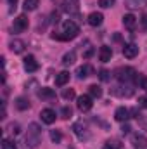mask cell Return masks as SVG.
Segmentation results:
<instances>
[{
	"mask_svg": "<svg viewBox=\"0 0 147 149\" xmlns=\"http://www.w3.org/2000/svg\"><path fill=\"white\" fill-rule=\"evenodd\" d=\"M78 33H80L78 24H76L74 21H71V19H68V21L62 23V35L52 33L50 37L54 38V40H73V38L78 37Z\"/></svg>",
	"mask_w": 147,
	"mask_h": 149,
	"instance_id": "cell-1",
	"label": "cell"
},
{
	"mask_svg": "<svg viewBox=\"0 0 147 149\" xmlns=\"http://www.w3.org/2000/svg\"><path fill=\"white\" fill-rule=\"evenodd\" d=\"M116 78L121 83H126V85H130V83H133V81L139 80L137 78V71L133 68H118L116 70Z\"/></svg>",
	"mask_w": 147,
	"mask_h": 149,
	"instance_id": "cell-2",
	"label": "cell"
},
{
	"mask_svg": "<svg viewBox=\"0 0 147 149\" xmlns=\"http://www.w3.org/2000/svg\"><path fill=\"white\" fill-rule=\"evenodd\" d=\"M38 144H40V127L37 123H31L30 130H28V135H26V146L31 149H37Z\"/></svg>",
	"mask_w": 147,
	"mask_h": 149,
	"instance_id": "cell-3",
	"label": "cell"
},
{
	"mask_svg": "<svg viewBox=\"0 0 147 149\" xmlns=\"http://www.w3.org/2000/svg\"><path fill=\"white\" fill-rule=\"evenodd\" d=\"M24 30H28V17H26V16H17V17L14 19L12 31H14V33H23Z\"/></svg>",
	"mask_w": 147,
	"mask_h": 149,
	"instance_id": "cell-4",
	"label": "cell"
},
{
	"mask_svg": "<svg viewBox=\"0 0 147 149\" xmlns=\"http://www.w3.org/2000/svg\"><path fill=\"white\" fill-rule=\"evenodd\" d=\"M76 106H78V109L81 113H87L92 109V106H94V102H92V97L90 95H80L78 97V102H76Z\"/></svg>",
	"mask_w": 147,
	"mask_h": 149,
	"instance_id": "cell-5",
	"label": "cell"
},
{
	"mask_svg": "<svg viewBox=\"0 0 147 149\" xmlns=\"http://www.w3.org/2000/svg\"><path fill=\"white\" fill-rule=\"evenodd\" d=\"M73 132L78 135V139H81V141H83V139H88V135H90V134H88V128H87V125H85L83 121H76V123H74Z\"/></svg>",
	"mask_w": 147,
	"mask_h": 149,
	"instance_id": "cell-6",
	"label": "cell"
},
{
	"mask_svg": "<svg viewBox=\"0 0 147 149\" xmlns=\"http://www.w3.org/2000/svg\"><path fill=\"white\" fill-rule=\"evenodd\" d=\"M38 68H40V64H38V61L35 59V56H26L24 57V70L28 73H35Z\"/></svg>",
	"mask_w": 147,
	"mask_h": 149,
	"instance_id": "cell-7",
	"label": "cell"
},
{
	"mask_svg": "<svg viewBox=\"0 0 147 149\" xmlns=\"http://www.w3.org/2000/svg\"><path fill=\"white\" fill-rule=\"evenodd\" d=\"M137 54H139V45H135V43H125L123 45V56L126 59H133Z\"/></svg>",
	"mask_w": 147,
	"mask_h": 149,
	"instance_id": "cell-8",
	"label": "cell"
},
{
	"mask_svg": "<svg viewBox=\"0 0 147 149\" xmlns=\"http://www.w3.org/2000/svg\"><path fill=\"white\" fill-rule=\"evenodd\" d=\"M40 118H42V121H43V123L52 125V123L55 121V111H54V109H50V108L42 109V113H40Z\"/></svg>",
	"mask_w": 147,
	"mask_h": 149,
	"instance_id": "cell-9",
	"label": "cell"
},
{
	"mask_svg": "<svg viewBox=\"0 0 147 149\" xmlns=\"http://www.w3.org/2000/svg\"><path fill=\"white\" fill-rule=\"evenodd\" d=\"M111 57H112V49H111L109 45H102L99 49V59L102 63H109Z\"/></svg>",
	"mask_w": 147,
	"mask_h": 149,
	"instance_id": "cell-10",
	"label": "cell"
},
{
	"mask_svg": "<svg viewBox=\"0 0 147 149\" xmlns=\"http://www.w3.org/2000/svg\"><path fill=\"white\" fill-rule=\"evenodd\" d=\"M87 21H88L90 26H101L102 21H104V16L101 12H92V14H88V19Z\"/></svg>",
	"mask_w": 147,
	"mask_h": 149,
	"instance_id": "cell-11",
	"label": "cell"
},
{
	"mask_svg": "<svg viewBox=\"0 0 147 149\" xmlns=\"http://www.w3.org/2000/svg\"><path fill=\"white\" fill-rule=\"evenodd\" d=\"M132 144L137 149H144V148H147V137L140 135V134H135V135L132 137Z\"/></svg>",
	"mask_w": 147,
	"mask_h": 149,
	"instance_id": "cell-12",
	"label": "cell"
},
{
	"mask_svg": "<svg viewBox=\"0 0 147 149\" xmlns=\"http://www.w3.org/2000/svg\"><path fill=\"white\" fill-rule=\"evenodd\" d=\"M9 47H10V50H12L14 54H23V52H24L26 43H24L23 40H12V42L9 43Z\"/></svg>",
	"mask_w": 147,
	"mask_h": 149,
	"instance_id": "cell-13",
	"label": "cell"
},
{
	"mask_svg": "<svg viewBox=\"0 0 147 149\" xmlns=\"http://www.w3.org/2000/svg\"><path fill=\"white\" fill-rule=\"evenodd\" d=\"M114 118L118 120V121H126L128 118H130V109H126L125 106H119L116 113H114Z\"/></svg>",
	"mask_w": 147,
	"mask_h": 149,
	"instance_id": "cell-14",
	"label": "cell"
},
{
	"mask_svg": "<svg viewBox=\"0 0 147 149\" xmlns=\"http://www.w3.org/2000/svg\"><path fill=\"white\" fill-rule=\"evenodd\" d=\"M123 24H125V28L133 30V28L137 26V17H135L133 14H125V16H123Z\"/></svg>",
	"mask_w": 147,
	"mask_h": 149,
	"instance_id": "cell-15",
	"label": "cell"
},
{
	"mask_svg": "<svg viewBox=\"0 0 147 149\" xmlns=\"http://www.w3.org/2000/svg\"><path fill=\"white\" fill-rule=\"evenodd\" d=\"M38 97H40V99H45V101H50V99H55V92H54L52 88L43 87V88L38 90Z\"/></svg>",
	"mask_w": 147,
	"mask_h": 149,
	"instance_id": "cell-16",
	"label": "cell"
},
{
	"mask_svg": "<svg viewBox=\"0 0 147 149\" xmlns=\"http://www.w3.org/2000/svg\"><path fill=\"white\" fill-rule=\"evenodd\" d=\"M68 81H69V73L68 71H61V73L55 76V85L57 87H64Z\"/></svg>",
	"mask_w": 147,
	"mask_h": 149,
	"instance_id": "cell-17",
	"label": "cell"
},
{
	"mask_svg": "<svg viewBox=\"0 0 147 149\" xmlns=\"http://www.w3.org/2000/svg\"><path fill=\"white\" fill-rule=\"evenodd\" d=\"M74 61H76V52H74V50H69V52L64 54V57H62V64H64V66H71Z\"/></svg>",
	"mask_w": 147,
	"mask_h": 149,
	"instance_id": "cell-18",
	"label": "cell"
},
{
	"mask_svg": "<svg viewBox=\"0 0 147 149\" xmlns=\"http://www.w3.org/2000/svg\"><path fill=\"white\" fill-rule=\"evenodd\" d=\"M88 92H90V97H92V99L102 97V88H101L99 85H90V87H88Z\"/></svg>",
	"mask_w": 147,
	"mask_h": 149,
	"instance_id": "cell-19",
	"label": "cell"
},
{
	"mask_svg": "<svg viewBox=\"0 0 147 149\" xmlns=\"http://www.w3.org/2000/svg\"><path fill=\"white\" fill-rule=\"evenodd\" d=\"M92 71V68L88 66V64H85V66H80L78 70H76V76L80 78V80H83V78H87L88 76V73Z\"/></svg>",
	"mask_w": 147,
	"mask_h": 149,
	"instance_id": "cell-20",
	"label": "cell"
},
{
	"mask_svg": "<svg viewBox=\"0 0 147 149\" xmlns=\"http://www.w3.org/2000/svg\"><path fill=\"white\" fill-rule=\"evenodd\" d=\"M126 5L130 9H142L147 5V0H126Z\"/></svg>",
	"mask_w": 147,
	"mask_h": 149,
	"instance_id": "cell-21",
	"label": "cell"
},
{
	"mask_svg": "<svg viewBox=\"0 0 147 149\" xmlns=\"http://www.w3.org/2000/svg\"><path fill=\"white\" fill-rule=\"evenodd\" d=\"M16 108H17L19 111H24V109L30 108V101L24 99V97H17V99H16Z\"/></svg>",
	"mask_w": 147,
	"mask_h": 149,
	"instance_id": "cell-22",
	"label": "cell"
},
{
	"mask_svg": "<svg viewBox=\"0 0 147 149\" xmlns=\"http://www.w3.org/2000/svg\"><path fill=\"white\" fill-rule=\"evenodd\" d=\"M104 149H123V144L119 141H116V139H111V141H106Z\"/></svg>",
	"mask_w": 147,
	"mask_h": 149,
	"instance_id": "cell-23",
	"label": "cell"
},
{
	"mask_svg": "<svg viewBox=\"0 0 147 149\" xmlns=\"http://www.w3.org/2000/svg\"><path fill=\"white\" fill-rule=\"evenodd\" d=\"M40 3V0H24V10H35Z\"/></svg>",
	"mask_w": 147,
	"mask_h": 149,
	"instance_id": "cell-24",
	"label": "cell"
},
{
	"mask_svg": "<svg viewBox=\"0 0 147 149\" xmlns=\"http://www.w3.org/2000/svg\"><path fill=\"white\" fill-rule=\"evenodd\" d=\"M50 141H52L54 144H59V142L62 141V134H61L59 130H50Z\"/></svg>",
	"mask_w": 147,
	"mask_h": 149,
	"instance_id": "cell-25",
	"label": "cell"
},
{
	"mask_svg": "<svg viewBox=\"0 0 147 149\" xmlns=\"http://www.w3.org/2000/svg\"><path fill=\"white\" fill-rule=\"evenodd\" d=\"M62 97L66 99V101H71L76 97V94H74V88H64L62 90Z\"/></svg>",
	"mask_w": 147,
	"mask_h": 149,
	"instance_id": "cell-26",
	"label": "cell"
},
{
	"mask_svg": "<svg viewBox=\"0 0 147 149\" xmlns=\"http://www.w3.org/2000/svg\"><path fill=\"white\" fill-rule=\"evenodd\" d=\"M64 5L66 9L71 12V10H76V5H78V0H64Z\"/></svg>",
	"mask_w": 147,
	"mask_h": 149,
	"instance_id": "cell-27",
	"label": "cell"
},
{
	"mask_svg": "<svg viewBox=\"0 0 147 149\" xmlns=\"http://www.w3.org/2000/svg\"><path fill=\"white\" fill-rule=\"evenodd\" d=\"M71 114H73V109H71L69 106H64V108L61 109V116H62L64 120H68V118H71Z\"/></svg>",
	"mask_w": 147,
	"mask_h": 149,
	"instance_id": "cell-28",
	"label": "cell"
},
{
	"mask_svg": "<svg viewBox=\"0 0 147 149\" xmlns=\"http://www.w3.org/2000/svg\"><path fill=\"white\" fill-rule=\"evenodd\" d=\"M2 149H17V148H16V144H14L12 141L3 139V141H2Z\"/></svg>",
	"mask_w": 147,
	"mask_h": 149,
	"instance_id": "cell-29",
	"label": "cell"
},
{
	"mask_svg": "<svg viewBox=\"0 0 147 149\" xmlns=\"http://www.w3.org/2000/svg\"><path fill=\"white\" fill-rule=\"evenodd\" d=\"M99 78H101L102 81H109L111 80V73L107 71V70H101V71H99Z\"/></svg>",
	"mask_w": 147,
	"mask_h": 149,
	"instance_id": "cell-30",
	"label": "cell"
},
{
	"mask_svg": "<svg viewBox=\"0 0 147 149\" xmlns=\"http://www.w3.org/2000/svg\"><path fill=\"white\" fill-rule=\"evenodd\" d=\"M114 2H116V0H99V5H101L102 9H109V7L114 5Z\"/></svg>",
	"mask_w": 147,
	"mask_h": 149,
	"instance_id": "cell-31",
	"label": "cell"
},
{
	"mask_svg": "<svg viewBox=\"0 0 147 149\" xmlns=\"http://www.w3.org/2000/svg\"><path fill=\"white\" fill-rule=\"evenodd\" d=\"M139 104H140L142 108H146V109H147V94H146V95H140V97H139Z\"/></svg>",
	"mask_w": 147,
	"mask_h": 149,
	"instance_id": "cell-32",
	"label": "cell"
},
{
	"mask_svg": "<svg viewBox=\"0 0 147 149\" xmlns=\"http://www.w3.org/2000/svg\"><path fill=\"white\" fill-rule=\"evenodd\" d=\"M140 87L144 88V90H147V78L144 76V78H140Z\"/></svg>",
	"mask_w": 147,
	"mask_h": 149,
	"instance_id": "cell-33",
	"label": "cell"
},
{
	"mask_svg": "<svg viewBox=\"0 0 147 149\" xmlns=\"http://www.w3.org/2000/svg\"><path fill=\"white\" fill-rule=\"evenodd\" d=\"M130 130H132L130 125H123V127H121V132H123V134H130Z\"/></svg>",
	"mask_w": 147,
	"mask_h": 149,
	"instance_id": "cell-34",
	"label": "cell"
},
{
	"mask_svg": "<svg viewBox=\"0 0 147 149\" xmlns=\"http://www.w3.org/2000/svg\"><path fill=\"white\" fill-rule=\"evenodd\" d=\"M10 128H12V132H14V134H19V125H12Z\"/></svg>",
	"mask_w": 147,
	"mask_h": 149,
	"instance_id": "cell-35",
	"label": "cell"
},
{
	"mask_svg": "<svg viewBox=\"0 0 147 149\" xmlns=\"http://www.w3.org/2000/svg\"><path fill=\"white\" fill-rule=\"evenodd\" d=\"M142 24H144V28H147V14L142 17Z\"/></svg>",
	"mask_w": 147,
	"mask_h": 149,
	"instance_id": "cell-36",
	"label": "cell"
},
{
	"mask_svg": "<svg viewBox=\"0 0 147 149\" xmlns=\"http://www.w3.org/2000/svg\"><path fill=\"white\" fill-rule=\"evenodd\" d=\"M9 3H10V5H12L14 9H16V3H17V0H9Z\"/></svg>",
	"mask_w": 147,
	"mask_h": 149,
	"instance_id": "cell-37",
	"label": "cell"
}]
</instances>
